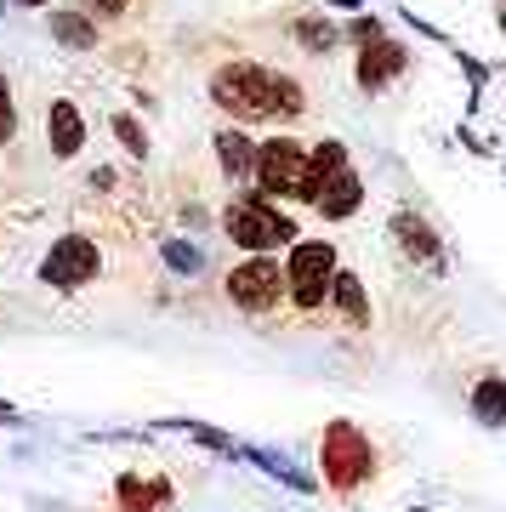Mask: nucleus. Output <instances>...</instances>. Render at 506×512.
Masks as SVG:
<instances>
[{
  "instance_id": "f257e3e1",
  "label": "nucleus",
  "mask_w": 506,
  "mask_h": 512,
  "mask_svg": "<svg viewBox=\"0 0 506 512\" xmlns=\"http://www.w3.org/2000/svg\"><path fill=\"white\" fill-rule=\"evenodd\" d=\"M211 97L234 120H296V114L308 109V97H302V86L290 74L268 69V63H251V57L222 63L211 74Z\"/></svg>"
},
{
  "instance_id": "f03ea898",
  "label": "nucleus",
  "mask_w": 506,
  "mask_h": 512,
  "mask_svg": "<svg viewBox=\"0 0 506 512\" xmlns=\"http://www.w3.org/2000/svg\"><path fill=\"white\" fill-rule=\"evenodd\" d=\"M370 478H376V444H370V433H364L359 421H330L325 433H319V484L330 495L353 501Z\"/></svg>"
},
{
  "instance_id": "7ed1b4c3",
  "label": "nucleus",
  "mask_w": 506,
  "mask_h": 512,
  "mask_svg": "<svg viewBox=\"0 0 506 512\" xmlns=\"http://www.w3.org/2000/svg\"><path fill=\"white\" fill-rule=\"evenodd\" d=\"M222 228H228V239H234L239 251H251V256H273L279 245H296L302 239L296 222L268 194H234V200L222 205Z\"/></svg>"
},
{
  "instance_id": "20e7f679",
  "label": "nucleus",
  "mask_w": 506,
  "mask_h": 512,
  "mask_svg": "<svg viewBox=\"0 0 506 512\" xmlns=\"http://www.w3.org/2000/svg\"><path fill=\"white\" fill-rule=\"evenodd\" d=\"M336 245L330 239H296L285 256V291H290V308L302 313H319L330 308V285H336Z\"/></svg>"
},
{
  "instance_id": "39448f33",
  "label": "nucleus",
  "mask_w": 506,
  "mask_h": 512,
  "mask_svg": "<svg viewBox=\"0 0 506 512\" xmlns=\"http://www.w3.org/2000/svg\"><path fill=\"white\" fill-rule=\"evenodd\" d=\"M308 160L313 148L296 143V137H268L256 148V183L268 200H302L308 194Z\"/></svg>"
},
{
  "instance_id": "423d86ee",
  "label": "nucleus",
  "mask_w": 506,
  "mask_h": 512,
  "mask_svg": "<svg viewBox=\"0 0 506 512\" xmlns=\"http://www.w3.org/2000/svg\"><path fill=\"white\" fill-rule=\"evenodd\" d=\"M285 296V262H273V256H245L239 268H228V302L251 319L273 313Z\"/></svg>"
},
{
  "instance_id": "0eeeda50",
  "label": "nucleus",
  "mask_w": 506,
  "mask_h": 512,
  "mask_svg": "<svg viewBox=\"0 0 506 512\" xmlns=\"http://www.w3.org/2000/svg\"><path fill=\"white\" fill-rule=\"evenodd\" d=\"M97 268H103L97 239L63 234V239H52V251L40 256V285H52V291H86L91 279H97Z\"/></svg>"
},
{
  "instance_id": "6e6552de",
  "label": "nucleus",
  "mask_w": 506,
  "mask_h": 512,
  "mask_svg": "<svg viewBox=\"0 0 506 512\" xmlns=\"http://www.w3.org/2000/svg\"><path fill=\"white\" fill-rule=\"evenodd\" d=\"M404 69H410V52H404L393 35L364 40V46H359V63H353V74H359V92H370V97L387 92V86H393Z\"/></svg>"
},
{
  "instance_id": "1a4fd4ad",
  "label": "nucleus",
  "mask_w": 506,
  "mask_h": 512,
  "mask_svg": "<svg viewBox=\"0 0 506 512\" xmlns=\"http://www.w3.org/2000/svg\"><path fill=\"white\" fill-rule=\"evenodd\" d=\"M393 239H398V251L410 256V262H421L427 274H444V268H450L444 239H438V228L421 217V211H393Z\"/></svg>"
},
{
  "instance_id": "9d476101",
  "label": "nucleus",
  "mask_w": 506,
  "mask_h": 512,
  "mask_svg": "<svg viewBox=\"0 0 506 512\" xmlns=\"http://www.w3.org/2000/svg\"><path fill=\"white\" fill-rule=\"evenodd\" d=\"M46 137H52L57 160H74V154L86 148V114L74 109L69 97H57L52 109H46Z\"/></svg>"
},
{
  "instance_id": "9b49d317",
  "label": "nucleus",
  "mask_w": 506,
  "mask_h": 512,
  "mask_svg": "<svg viewBox=\"0 0 506 512\" xmlns=\"http://www.w3.org/2000/svg\"><path fill=\"white\" fill-rule=\"evenodd\" d=\"M114 501H120V512H160L165 501H171V478L120 473L114 478Z\"/></svg>"
},
{
  "instance_id": "f8f14e48",
  "label": "nucleus",
  "mask_w": 506,
  "mask_h": 512,
  "mask_svg": "<svg viewBox=\"0 0 506 512\" xmlns=\"http://www.w3.org/2000/svg\"><path fill=\"white\" fill-rule=\"evenodd\" d=\"M347 143H336V137H325V143L313 148V160H308V194H302V205H319V194H325L336 177L347 171Z\"/></svg>"
},
{
  "instance_id": "ddd939ff",
  "label": "nucleus",
  "mask_w": 506,
  "mask_h": 512,
  "mask_svg": "<svg viewBox=\"0 0 506 512\" xmlns=\"http://www.w3.org/2000/svg\"><path fill=\"white\" fill-rule=\"evenodd\" d=\"M467 404H472V421H478V427H506V376L501 370H484V376L472 382Z\"/></svg>"
},
{
  "instance_id": "4468645a",
  "label": "nucleus",
  "mask_w": 506,
  "mask_h": 512,
  "mask_svg": "<svg viewBox=\"0 0 506 512\" xmlns=\"http://www.w3.org/2000/svg\"><path fill=\"white\" fill-rule=\"evenodd\" d=\"M359 205H364V177L353 171V165H347L342 177H336V183L319 194V205H313V211H319L325 222H347L353 211H359Z\"/></svg>"
},
{
  "instance_id": "2eb2a0df",
  "label": "nucleus",
  "mask_w": 506,
  "mask_h": 512,
  "mask_svg": "<svg viewBox=\"0 0 506 512\" xmlns=\"http://www.w3.org/2000/svg\"><path fill=\"white\" fill-rule=\"evenodd\" d=\"M330 308H336V319H342L347 330L370 325V296H364L359 274H336V285H330Z\"/></svg>"
},
{
  "instance_id": "dca6fc26",
  "label": "nucleus",
  "mask_w": 506,
  "mask_h": 512,
  "mask_svg": "<svg viewBox=\"0 0 506 512\" xmlns=\"http://www.w3.org/2000/svg\"><path fill=\"white\" fill-rule=\"evenodd\" d=\"M46 23H52V40L63 46V52H91L97 46V29H91L86 12H74V6H57V12H46Z\"/></svg>"
},
{
  "instance_id": "f3484780",
  "label": "nucleus",
  "mask_w": 506,
  "mask_h": 512,
  "mask_svg": "<svg viewBox=\"0 0 506 512\" xmlns=\"http://www.w3.org/2000/svg\"><path fill=\"white\" fill-rule=\"evenodd\" d=\"M217 160H222V171L234 177V183H245V177H256V148L262 143H251L245 131H217Z\"/></svg>"
},
{
  "instance_id": "a211bd4d",
  "label": "nucleus",
  "mask_w": 506,
  "mask_h": 512,
  "mask_svg": "<svg viewBox=\"0 0 506 512\" xmlns=\"http://www.w3.org/2000/svg\"><path fill=\"white\" fill-rule=\"evenodd\" d=\"M296 40H302V46H308V52H336V40H342V29H336V23L330 18H319V12H313V18H296Z\"/></svg>"
},
{
  "instance_id": "6ab92c4d",
  "label": "nucleus",
  "mask_w": 506,
  "mask_h": 512,
  "mask_svg": "<svg viewBox=\"0 0 506 512\" xmlns=\"http://www.w3.org/2000/svg\"><path fill=\"white\" fill-rule=\"evenodd\" d=\"M245 461H256L262 473H273L279 484H290V490H302V495L313 490V478H308V473H290V461H285V456H273V450H245Z\"/></svg>"
},
{
  "instance_id": "aec40b11",
  "label": "nucleus",
  "mask_w": 506,
  "mask_h": 512,
  "mask_svg": "<svg viewBox=\"0 0 506 512\" xmlns=\"http://www.w3.org/2000/svg\"><path fill=\"white\" fill-rule=\"evenodd\" d=\"M165 427H182V433H194V439L205 444V450H217V456H234V461L245 456V450H239L234 439H222L217 427H199V421H165Z\"/></svg>"
},
{
  "instance_id": "412c9836",
  "label": "nucleus",
  "mask_w": 506,
  "mask_h": 512,
  "mask_svg": "<svg viewBox=\"0 0 506 512\" xmlns=\"http://www.w3.org/2000/svg\"><path fill=\"white\" fill-rule=\"evenodd\" d=\"M114 137L131 148V160H143L148 154V131H143V120H131V114H114Z\"/></svg>"
},
{
  "instance_id": "4be33fe9",
  "label": "nucleus",
  "mask_w": 506,
  "mask_h": 512,
  "mask_svg": "<svg viewBox=\"0 0 506 512\" xmlns=\"http://www.w3.org/2000/svg\"><path fill=\"white\" fill-rule=\"evenodd\" d=\"M160 251H165V262H171L177 274H199V268H205V256H199L194 245H182V239H165Z\"/></svg>"
},
{
  "instance_id": "5701e85b",
  "label": "nucleus",
  "mask_w": 506,
  "mask_h": 512,
  "mask_svg": "<svg viewBox=\"0 0 506 512\" xmlns=\"http://www.w3.org/2000/svg\"><path fill=\"white\" fill-rule=\"evenodd\" d=\"M12 131H18V103H12V80L0 74V143H12Z\"/></svg>"
},
{
  "instance_id": "b1692460",
  "label": "nucleus",
  "mask_w": 506,
  "mask_h": 512,
  "mask_svg": "<svg viewBox=\"0 0 506 512\" xmlns=\"http://www.w3.org/2000/svg\"><path fill=\"white\" fill-rule=\"evenodd\" d=\"M80 6H86L91 18H126L131 12V0H80Z\"/></svg>"
},
{
  "instance_id": "393cba45",
  "label": "nucleus",
  "mask_w": 506,
  "mask_h": 512,
  "mask_svg": "<svg viewBox=\"0 0 506 512\" xmlns=\"http://www.w3.org/2000/svg\"><path fill=\"white\" fill-rule=\"evenodd\" d=\"M347 35H353V46H364V40H376V35H387V29H381L376 18H353V29H347Z\"/></svg>"
},
{
  "instance_id": "a878e982",
  "label": "nucleus",
  "mask_w": 506,
  "mask_h": 512,
  "mask_svg": "<svg viewBox=\"0 0 506 512\" xmlns=\"http://www.w3.org/2000/svg\"><path fill=\"white\" fill-rule=\"evenodd\" d=\"M330 6H364V0H330Z\"/></svg>"
},
{
  "instance_id": "bb28decb",
  "label": "nucleus",
  "mask_w": 506,
  "mask_h": 512,
  "mask_svg": "<svg viewBox=\"0 0 506 512\" xmlns=\"http://www.w3.org/2000/svg\"><path fill=\"white\" fill-rule=\"evenodd\" d=\"M18 6H52V0H18Z\"/></svg>"
},
{
  "instance_id": "cd10ccee",
  "label": "nucleus",
  "mask_w": 506,
  "mask_h": 512,
  "mask_svg": "<svg viewBox=\"0 0 506 512\" xmlns=\"http://www.w3.org/2000/svg\"><path fill=\"white\" fill-rule=\"evenodd\" d=\"M0 6H6V0H0Z\"/></svg>"
}]
</instances>
